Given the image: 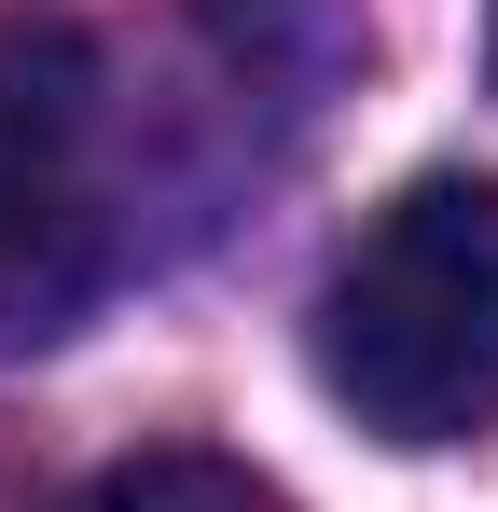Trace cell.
<instances>
[{
    "label": "cell",
    "instance_id": "cell-1",
    "mask_svg": "<svg viewBox=\"0 0 498 512\" xmlns=\"http://www.w3.org/2000/svg\"><path fill=\"white\" fill-rule=\"evenodd\" d=\"M305 360L374 443H485L498 429V180L485 167H429L402 180L346 263L319 277Z\"/></svg>",
    "mask_w": 498,
    "mask_h": 512
},
{
    "label": "cell",
    "instance_id": "cell-4",
    "mask_svg": "<svg viewBox=\"0 0 498 512\" xmlns=\"http://www.w3.org/2000/svg\"><path fill=\"white\" fill-rule=\"evenodd\" d=\"M485 84H498V14H485Z\"/></svg>",
    "mask_w": 498,
    "mask_h": 512
},
{
    "label": "cell",
    "instance_id": "cell-3",
    "mask_svg": "<svg viewBox=\"0 0 498 512\" xmlns=\"http://www.w3.org/2000/svg\"><path fill=\"white\" fill-rule=\"evenodd\" d=\"M70 512H291L277 471H249L222 443H139V457H111Z\"/></svg>",
    "mask_w": 498,
    "mask_h": 512
},
{
    "label": "cell",
    "instance_id": "cell-2",
    "mask_svg": "<svg viewBox=\"0 0 498 512\" xmlns=\"http://www.w3.org/2000/svg\"><path fill=\"white\" fill-rule=\"evenodd\" d=\"M111 263V70L70 14H0V360L70 346Z\"/></svg>",
    "mask_w": 498,
    "mask_h": 512
}]
</instances>
